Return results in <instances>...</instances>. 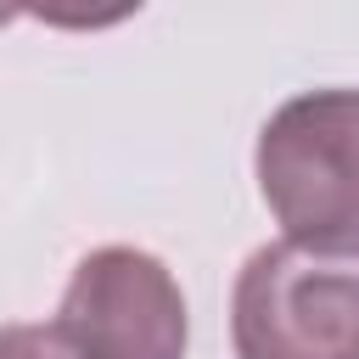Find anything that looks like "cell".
<instances>
[{"label": "cell", "instance_id": "obj_1", "mask_svg": "<svg viewBox=\"0 0 359 359\" xmlns=\"http://www.w3.org/2000/svg\"><path fill=\"white\" fill-rule=\"evenodd\" d=\"M236 359H359V247H258L230 292Z\"/></svg>", "mask_w": 359, "mask_h": 359}, {"label": "cell", "instance_id": "obj_4", "mask_svg": "<svg viewBox=\"0 0 359 359\" xmlns=\"http://www.w3.org/2000/svg\"><path fill=\"white\" fill-rule=\"evenodd\" d=\"M0 359H79L62 325H0Z\"/></svg>", "mask_w": 359, "mask_h": 359}, {"label": "cell", "instance_id": "obj_3", "mask_svg": "<svg viewBox=\"0 0 359 359\" xmlns=\"http://www.w3.org/2000/svg\"><path fill=\"white\" fill-rule=\"evenodd\" d=\"M56 325L79 359H185V297L163 258L140 247H95L79 258Z\"/></svg>", "mask_w": 359, "mask_h": 359}, {"label": "cell", "instance_id": "obj_2", "mask_svg": "<svg viewBox=\"0 0 359 359\" xmlns=\"http://www.w3.org/2000/svg\"><path fill=\"white\" fill-rule=\"evenodd\" d=\"M258 191L303 247H359V90H309L258 135Z\"/></svg>", "mask_w": 359, "mask_h": 359}]
</instances>
